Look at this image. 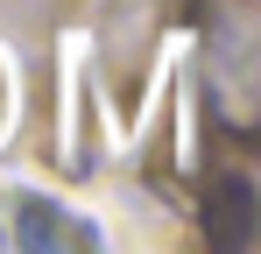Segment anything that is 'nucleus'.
Here are the masks:
<instances>
[{"mask_svg":"<svg viewBox=\"0 0 261 254\" xmlns=\"http://www.w3.org/2000/svg\"><path fill=\"white\" fill-rule=\"evenodd\" d=\"M205 42H212L205 71H212L219 106H226V120H233V127H247V120H254V85H261V71H254V42H261L254 0H212Z\"/></svg>","mask_w":261,"mask_h":254,"instance_id":"obj_1","label":"nucleus"},{"mask_svg":"<svg viewBox=\"0 0 261 254\" xmlns=\"http://www.w3.org/2000/svg\"><path fill=\"white\" fill-rule=\"evenodd\" d=\"M14 240L21 247H99V226H85L78 212H64V205H49V198H14Z\"/></svg>","mask_w":261,"mask_h":254,"instance_id":"obj_2","label":"nucleus"},{"mask_svg":"<svg viewBox=\"0 0 261 254\" xmlns=\"http://www.w3.org/2000/svg\"><path fill=\"white\" fill-rule=\"evenodd\" d=\"M247 212H254V191L233 176V184H219V212H212V240L219 247H240L247 240Z\"/></svg>","mask_w":261,"mask_h":254,"instance_id":"obj_3","label":"nucleus"}]
</instances>
